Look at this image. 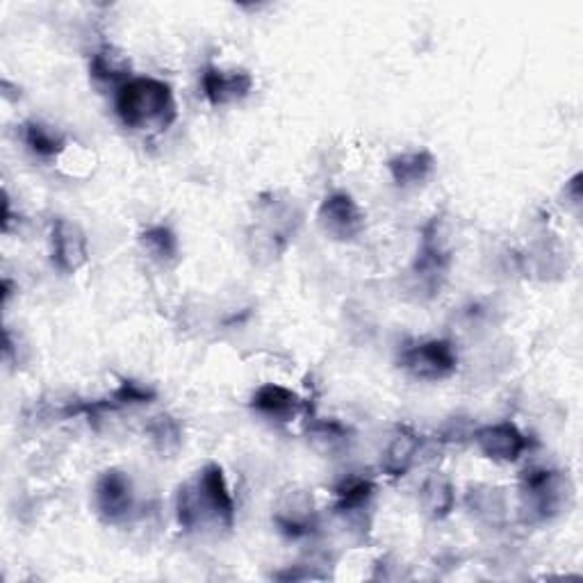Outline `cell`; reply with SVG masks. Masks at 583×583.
Instances as JSON below:
<instances>
[{"mask_svg": "<svg viewBox=\"0 0 583 583\" xmlns=\"http://www.w3.org/2000/svg\"><path fill=\"white\" fill-rule=\"evenodd\" d=\"M176 513L183 529H233L235 501L222 468L210 463L178 491Z\"/></svg>", "mask_w": 583, "mask_h": 583, "instance_id": "cell-1", "label": "cell"}, {"mask_svg": "<svg viewBox=\"0 0 583 583\" xmlns=\"http://www.w3.org/2000/svg\"><path fill=\"white\" fill-rule=\"evenodd\" d=\"M114 110L133 131H164L178 116L172 87L158 78H131L116 87Z\"/></svg>", "mask_w": 583, "mask_h": 583, "instance_id": "cell-2", "label": "cell"}, {"mask_svg": "<svg viewBox=\"0 0 583 583\" xmlns=\"http://www.w3.org/2000/svg\"><path fill=\"white\" fill-rule=\"evenodd\" d=\"M568 481L551 470H531L522 479V510L531 522L549 520L568 504Z\"/></svg>", "mask_w": 583, "mask_h": 583, "instance_id": "cell-3", "label": "cell"}, {"mask_svg": "<svg viewBox=\"0 0 583 583\" xmlns=\"http://www.w3.org/2000/svg\"><path fill=\"white\" fill-rule=\"evenodd\" d=\"M401 364L420 381H443L456 372L458 356L447 339H429L410 347L401 356Z\"/></svg>", "mask_w": 583, "mask_h": 583, "instance_id": "cell-4", "label": "cell"}, {"mask_svg": "<svg viewBox=\"0 0 583 583\" xmlns=\"http://www.w3.org/2000/svg\"><path fill=\"white\" fill-rule=\"evenodd\" d=\"M94 504H96V510H99V516L108 524L124 522L133 510V483H131V479L119 470L103 472L101 479L96 481Z\"/></svg>", "mask_w": 583, "mask_h": 583, "instance_id": "cell-5", "label": "cell"}, {"mask_svg": "<svg viewBox=\"0 0 583 583\" xmlns=\"http://www.w3.org/2000/svg\"><path fill=\"white\" fill-rule=\"evenodd\" d=\"M320 226L333 239H356L364 231V212L345 191H335L320 208Z\"/></svg>", "mask_w": 583, "mask_h": 583, "instance_id": "cell-6", "label": "cell"}, {"mask_svg": "<svg viewBox=\"0 0 583 583\" xmlns=\"http://www.w3.org/2000/svg\"><path fill=\"white\" fill-rule=\"evenodd\" d=\"M87 237L80 226L71 224L69 219H55L51 231V260L55 270L62 274H76L87 264Z\"/></svg>", "mask_w": 583, "mask_h": 583, "instance_id": "cell-7", "label": "cell"}, {"mask_svg": "<svg viewBox=\"0 0 583 583\" xmlns=\"http://www.w3.org/2000/svg\"><path fill=\"white\" fill-rule=\"evenodd\" d=\"M201 89L210 106H231L249 96L253 78L247 71H224L219 66H206L201 73Z\"/></svg>", "mask_w": 583, "mask_h": 583, "instance_id": "cell-8", "label": "cell"}, {"mask_svg": "<svg viewBox=\"0 0 583 583\" xmlns=\"http://www.w3.org/2000/svg\"><path fill=\"white\" fill-rule=\"evenodd\" d=\"M474 443L479 449L497 460V463H516V460L529 449V437L516 424H493L476 431Z\"/></svg>", "mask_w": 583, "mask_h": 583, "instance_id": "cell-9", "label": "cell"}, {"mask_svg": "<svg viewBox=\"0 0 583 583\" xmlns=\"http://www.w3.org/2000/svg\"><path fill=\"white\" fill-rule=\"evenodd\" d=\"M274 520L285 536L303 538L318 529V510L308 493L292 491L281 499Z\"/></svg>", "mask_w": 583, "mask_h": 583, "instance_id": "cell-10", "label": "cell"}, {"mask_svg": "<svg viewBox=\"0 0 583 583\" xmlns=\"http://www.w3.org/2000/svg\"><path fill=\"white\" fill-rule=\"evenodd\" d=\"M253 408L260 412V415L270 420L292 422L301 412L303 401L295 393L287 390V387L266 383L258 387V393L253 395Z\"/></svg>", "mask_w": 583, "mask_h": 583, "instance_id": "cell-11", "label": "cell"}, {"mask_svg": "<svg viewBox=\"0 0 583 583\" xmlns=\"http://www.w3.org/2000/svg\"><path fill=\"white\" fill-rule=\"evenodd\" d=\"M420 454V437L410 429H399L383 454V470L390 476H404Z\"/></svg>", "mask_w": 583, "mask_h": 583, "instance_id": "cell-12", "label": "cell"}, {"mask_svg": "<svg viewBox=\"0 0 583 583\" xmlns=\"http://www.w3.org/2000/svg\"><path fill=\"white\" fill-rule=\"evenodd\" d=\"M420 501H422L424 513L431 516L433 520L447 518L454 510V504H456V493H454L451 481L443 474L429 476L422 485Z\"/></svg>", "mask_w": 583, "mask_h": 583, "instance_id": "cell-13", "label": "cell"}, {"mask_svg": "<svg viewBox=\"0 0 583 583\" xmlns=\"http://www.w3.org/2000/svg\"><path fill=\"white\" fill-rule=\"evenodd\" d=\"M433 166H435V160H433V156L429 151L404 153V156L393 158L390 164H387L395 183L401 185V187L424 183L431 176Z\"/></svg>", "mask_w": 583, "mask_h": 583, "instance_id": "cell-14", "label": "cell"}, {"mask_svg": "<svg viewBox=\"0 0 583 583\" xmlns=\"http://www.w3.org/2000/svg\"><path fill=\"white\" fill-rule=\"evenodd\" d=\"M128 69H131L128 60L121 53H116L114 48H110V46L101 48V51H96L91 55V62H89V71L96 80L106 83V85H116V87L131 80Z\"/></svg>", "mask_w": 583, "mask_h": 583, "instance_id": "cell-15", "label": "cell"}, {"mask_svg": "<svg viewBox=\"0 0 583 583\" xmlns=\"http://www.w3.org/2000/svg\"><path fill=\"white\" fill-rule=\"evenodd\" d=\"M23 141L39 158H55L64 149V137L55 128L39 124V121H30L23 126Z\"/></svg>", "mask_w": 583, "mask_h": 583, "instance_id": "cell-16", "label": "cell"}, {"mask_svg": "<svg viewBox=\"0 0 583 583\" xmlns=\"http://www.w3.org/2000/svg\"><path fill=\"white\" fill-rule=\"evenodd\" d=\"M374 495V483L370 479L362 476H351L337 488V510L345 516L360 513L362 506H368V501Z\"/></svg>", "mask_w": 583, "mask_h": 583, "instance_id": "cell-17", "label": "cell"}, {"mask_svg": "<svg viewBox=\"0 0 583 583\" xmlns=\"http://www.w3.org/2000/svg\"><path fill=\"white\" fill-rule=\"evenodd\" d=\"M141 245L146 251L151 253V258H156L160 262H169L178 256V239L172 231L164 228V226H153V228L146 231L141 235Z\"/></svg>", "mask_w": 583, "mask_h": 583, "instance_id": "cell-18", "label": "cell"}, {"mask_svg": "<svg viewBox=\"0 0 583 583\" xmlns=\"http://www.w3.org/2000/svg\"><path fill=\"white\" fill-rule=\"evenodd\" d=\"M146 433H149L151 443L162 451V454H169L178 449L181 445V424L169 418V415H158L149 422V426H146Z\"/></svg>", "mask_w": 583, "mask_h": 583, "instance_id": "cell-19", "label": "cell"}, {"mask_svg": "<svg viewBox=\"0 0 583 583\" xmlns=\"http://www.w3.org/2000/svg\"><path fill=\"white\" fill-rule=\"evenodd\" d=\"M312 437L318 443H326L328 449H335L337 445H343L347 441V429L343 424H337V422H318L312 426Z\"/></svg>", "mask_w": 583, "mask_h": 583, "instance_id": "cell-20", "label": "cell"}]
</instances>
